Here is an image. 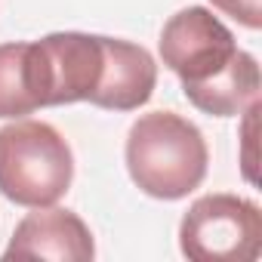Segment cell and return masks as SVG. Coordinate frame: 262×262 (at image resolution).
I'll list each match as a JSON object with an SVG mask.
<instances>
[{
    "label": "cell",
    "instance_id": "obj_10",
    "mask_svg": "<svg viewBox=\"0 0 262 262\" xmlns=\"http://www.w3.org/2000/svg\"><path fill=\"white\" fill-rule=\"evenodd\" d=\"M210 4L250 31L262 28V0H210Z\"/></svg>",
    "mask_w": 262,
    "mask_h": 262
},
{
    "label": "cell",
    "instance_id": "obj_4",
    "mask_svg": "<svg viewBox=\"0 0 262 262\" xmlns=\"http://www.w3.org/2000/svg\"><path fill=\"white\" fill-rule=\"evenodd\" d=\"M179 250L191 262H253L262 253L259 204L241 194H204L179 222Z\"/></svg>",
    "mask_w": 262,
    "mask_h": 262
},
{
    "label": "cell",
    "instance_id": "obj_3",
    "mask_svg": "<svg viewBox=\"0 0 262 262\" xmlns=\"http://www.w3.org/2000/svg\"><path fill=\"white\" fill-rule=\"evenodd\" d=\"M105 65V37L83 31H56L31 40L25 50L28 90L37 108L90 102Z\"/></svg>",
    "mask_w": 262,
    "mask_h": 262
},
{
    "label": "cell",
    "instance_id": "obj_2",
    "mask_svg": "<svg viewBox=\"0 0 262 262\" xmlns=\"http://www.w3.org/2000/svg\"><path fill=\"white\" fill-rule=\"evenodd\" d=\"M74 179L68 139L47 120L16 117L0 126V194L19 207H53Z\"/></svg>",
    "mask_w": 262,
    "mask_h": 262
},
{
    "label": "cell",
    "instance_id": "obj_8",
    "mask_svg": "<svg viewBox=\"0 0 262 262\" xmlns=\"http://www.w3.org/2000/svg\"><path fill=\"white\" fill-rule=\"evenodd\" d=\"M259 86H262L259 62L253 53L241 50L225 74H219L207 86L188 93L185 99L210 117H234V114H244L253 102H259Z\"/></svg>",
    "mask_w": 262,
    "mask_h": 262
},
{
    "label": "cell",
    "instance_id": "obj_5",
    "mask_svg": "<svg viewBox=\"0 0 262 262\" xmlns=\"http://www.w3.org/2000/svg\"><path fill=\"white\" fill-rule=\"evenodd\" d=\"M158 47L164 65L179 77L185 96L225 74L241 53L228 25L207 7H185L170 16Z\"/></svg>",
    "mask_w": 262,
    "mask_h": 262
},
{
    "label": "cell",
    "instance_id": "obj_1",
    "mask_svg": "<svg viewBox=\"0 0 262 262\" xmlns=\"http://www.w3.org/2000/svg\"><path fill=\"white\" fill-rule=\"evenodd\" d=\"M123 161L142 194L158 201H182L201 188L210 167V148L188 117L173 111H148L129 126Z\"/></svg>",
    "mask_w": 262,
    "mask_h": 262
},
{
    "label": "cell",
    "instance_id": "obj_9",
    "mask_svg": "<svg viewBox=\"0 0 262 262\" xmlns=\"http://www.w3.org/2000/svg\"><path fill=\"white\" fill-rule=\"evenodd\" d=\"M25 50L28 43H0V117L4 120L37 111V102L28 90Z\"/></svg>",
    "mask_w": 262,
    "mask_h": 262
},
{
    "label": "cell",
    "instance_id": "obj_7",
    "mask_svg": "<svg viewBox=\"0 0 262 262\" xmlns=\"http://www.w3.org/2000/svg\"><path fill=\"white\" fill-rule=\"evenodd\" d=\"M155 86H158V62L145 47L120 37H105L102 80L90 105L108 111H139L155 96Z\"/></svg>",
    "mask_w": 262,
    "mask_h": 262
},
{
    "label": "cell",
    "instance_id": "obj_6",
    "mask_svg": "<svg viewBox=\"0 0 262 262\" xmlns=\"http://www.w3.org/2000/svg\"><path fill=\"white\" fill-rule=\"evenodd\" d=\"M7 259H56V262H90L96 256V244H93V231L90 225L62 207H34V213H28L7 250Z\"/></svg>",
    "mask_w": 262,
    "mask_h": 262
}]
</instances>
